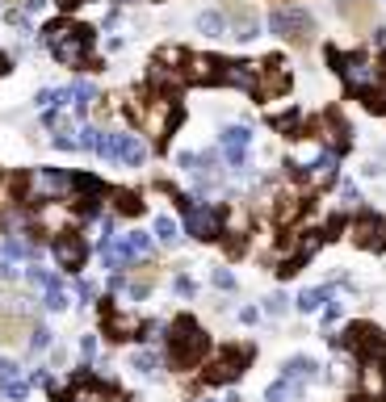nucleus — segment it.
<instances>
[{
	"instance_id": "obj_1",
	"label": "nucleus",
	"mask_w": 386,
	"mask_h": 402,
	"mask_svg": "<svg viewBox=\"0 0 386 402\" xmlns=\"http://www.w3.org/2000/svg\"><path fill=\"white\" fill-rule=\"evenodd\" d=\"M46 46L63 67H88L92 63V34L84 25H67V21H50L46 25Z\"/></svg>"
},
{
	"instance_id": "obj_2",
	"label": "nucleus",
	"mask_w": 386,
	"mask_h": 402,
	"mask_svg": "<svg viewBox=\"0 0 386 402\" xmlns=\"http://www.w3.org/2000/svg\"><path fill=\"white\" fill-rule=\"evenodd\" d=\"M168 344H172V365L177 369H193L206 357V336L193 319H177L168 327Z\"/></svg>"
},
{
	"instance_id": "obj_3",
	"label": "nucleus",
	"mask_w": 386,
	"mask_h": 402,
	"mask_svg": "<svg viewBox=\"0 0 386 402\" xmlns=\"http://www.w3.org/2000/svg\"><path fill=\"white\" fill-rule=\"evenodd\" d=\"M332 63L340 67V76H345V84L353 92H378L382 88L378 59H370V55H332Z\"/></svg>"
},
{
	"instance_id": "obj_4",
	"label": "nucleus",
	"mask_w": 386,
	"mask_h": 402,
	"mask_svg": "<svg viewBox=\"0 0 386 402\" xmlns=\"http://www.w3.org/2000/svg\"><path fill=\"white\" fill-rule=\"evenodd\" d=\"M269 29H273L277 38L294 42V46H307V42L315 38V17H311L307 8H273Z\"/></svg>"
},
{
	"instance_id": "obj_5",
	"label": "nucleus",
	"mask_w": 386,
	"mask_h": 402,
	"mask_svg": "<svg viewBox=\"0 0 386 402\" xmlns=\"http://www.w3.org/2000/svg\"><path fill=\"white\" fill-rule=\"evenodd\" d=\"M135 117H139L143 134L164 138V134H172V126H177V101H172V96H156L151 105H139Z\"/></svg>"
},
{
	"instance_id": "obj_6",
	"label": "nucleus",
	"mask_w": 386,
	"mask_h": 402,
	"mask_svg": "<svg viewBox=\"0 0 386 402\" xmlns=\"http://www.w3.org/2000/svg\"><path fill=\"white\" fill-rule=\"evenodd\" d=\"M181 214H185V231L193 239H219L223 235V214L214 206H202V201H181Z\"/></svg>"
},
{
	"instance_id": "obj_7",
	"label": "nucleus",
	"mask_w": 386,
	"mask_h": 402,
	"mask_svg": "<svg viewBox=\"0 0 386 402\" xmlns=\"http://www.w3.org/2000/svg\"><path fill=\"white\" fill-rule=\"evenodd\" d=\"M345 352H357L361 361L386 357L382 331H378V327H370V323H357V327H349V336H345Z\"/></svg>"
},
{
	"instance_id": "obj_8",
	"label": "nucleus",
	"mask_w": 386,
	"mask_h": 402,
	"mask_svg": "<svg viewBox=\"0 0 386 402\" xmlns=\"http://www.w3.org/2000/svg\"><path fill=\"white\" fill-rule=\"evenodd\" d=\"M244 365H248V352L227 348V352H219V357L206 365V382H210V386H227V382H235V378L244 373Z\"/></svg>"
},
{
	"instance_id": "obj_9",
	"label": "nucleus",
	"mask_w": 386,
	"mask_h": 402,
	"mask_svg": "<svg viewBox=\"0 0 386 402\" xmlns=\"http://www.w3.org/2000/svg\"><path fill=\"white\" fill-rule=\"evenodd\" d=\"M34 222H38V231H46V235H67L76 218H71V210H67L63 201H38Z\"/></svg>"
},
{
	"instance_id": "obj_10",
	"label": "nucleus",
	"mask_w": 386,
	"mask_h": 402,
	"mask_svg": "<svg viewBox=\"0 0 386 402\" xmlns=\"http://www.w3.org/2000/svg\"><path fill=\"white\" fill-rule=\"evenodd\" d=\"M357 386H361L366 399H374V402L386 399V357L361 361V369H357Z\"/></svg>"
},
{
	"instance_id": "obj_11",
	"label": "nucleus",
	"mask_w": 386,
	"mask_h": 402,
	"mask_svg": "<svg viewBox=\"0 0 386 402\" xmlns=\"http://www.w3.org/2000/svg\"><path fill=\"white\" fill-rule=\"evenodd\" d=\"M55 260H59V268H67V273H76V268H84V260H88V243L80 239V235H59L55 239Z\"/></svg>"
},
{
	"instance_id": "obj_12",
	"label": "nucleus",
	"mask_w": 386,
	"mask_h": 402,
	"mask_svg": "<svg viewBox=\"0 0 386 402\" xmlns=\"http://www.w3.org/2000/svg\"><path fill=\"white\" fill-rule=\"evenodd\" d=\"M248 147H252V130H248V126H227V130H223L219 151H223V159H227L231 168H240V164H244Z\"/></svg>"
},
{
	"instance_id": "obj_13",
	"label": "nucleus",
	"mask_w": 386,
	"mask_h": 402,
	"mask_svg": "<svg viewBox=\"0 0 386 402\" xmlns=\"http://www.w3.org/2000/svg\"><path fill=\"white\" fill-rule=\"evenodd\" d=\"M34 193H38V201L63 197V193H71V176L59 172V168H38L34 172Z\"/></svg>"
},
{
	"instance_id": "obj_14",
	"label": "nucleus",
	"mask_w": 386,
	"mask_h": 402,
	"mask_svg": "<svg viewBox=\"0 0 386 402\" xmlns=\"http://www.w3.org/2000/svg\"><path fill=\"white\" fill-rule=\"evenodd\" d=\"M227 29H231V38H240V42L261 38V21H256V13H252L248 4H231V8H227Z\"/></svg>"
},
{
	"instance_id": "obj_15",
	"label": "nucleus",
	"mask_w": 386,
	"mask_h": 402,
	"mask_svg": "<svg viewBox=\"0 0 386 402\" xmlns=\"http://www.w3.org/2000/svg\"><path fill=\"white\" fill-rule=\"evenodd\" d=\"M105 399H109V386L97 382V378H88V373H76L71 386H67V394H63V402H105Z\"/></svg>"
},
{
	"instance_id": "obj_16",
	"label": "nucleus",
	"mask_w": 386,
	"mask_h": 402,
	"mask_svg": "<svg viewBox=\"0 0 386 402\" xmlns=\"http://www.w3.org/2000/svg\"><path fill=\"white\" fill-rule=\"evenodd\" d=\"M71 197L80 201V214H97V206L105 201V185L92 176H71Z\"/></svg>"
},
{
	"instance_id": "obj_17",
	"label": "nucleus",
	"mask_w": 386,
	"mask_h": 402,
	"mask_svg": "<svg viewBox=\"0 0 386 402\" xmlns=\"http://www.w3.org/2000/svg\"><path fill=\"white\" fill-rule=\"evenodd\" d=\"M353 243L357 247H386V218H374V214H366V218H357L353 222Z\"/></svg>"
},
{
	"instance_id": "obj_18",
	"label": "nucleus",
	"mask_w": 386,
	"mask_h": 402,
	"mask_svg": "<svg viewBox=\"0 0 386 402\" xmlns=\"http://www.w3.org/2000/svg\"><path fill=\"white\" fill-rule=\"evenodd\" d=\"M290 88V71H286V63H265L261 67V76H256V96H277V92H286Z\"/></svg>"
},
{
	"instance_id": "obj_19",
	"label": "nucleus",
	"mask_w": 386,
	"mask_h": 402,
	"mask_svg": "<svg viewBox=\"0 0 386 402\" xmlns=\"http://www.w3.org/2000/svg\"><path fill=\"white\" fill-rule=\"evenodd\" d=\"M256 76H261V67H256V63H223L219 84H231V88L256 92Z\"/></svg>"
},
{
	"instance_id": "obj_20",
	"label": "nucleus",
	"mask_w": 386,
	"mask_h": 402,
	"mask_svg": "<svg viewBox=\"0 0 386 402\" xmlns=\"http://www.w3.org/2000/svg\"><path fill=\"white\" fill-rule=\"evenodd\" d=\"M336 168H340V151L328 147V151H319V155L307 164V180H311V185H332V180H336Z\"/></svg>"
},
{
	"instance_id": "obj_21",
	"label": "nucleus",
	"mask_w": 386,
	"mask_h": 402,
	"mask_svg": "<svg viewBox=\"0 0 386 402\" xmlns=\"http://www.w3.org/2000/svg\"><path fill=\"white\" fill-rule=\"evenodd\" d=\"M0 394L8 402H21L29 394V378H21V369L13 361H0Z\"/></svg>"
},
{
	"instance_id": "obj_22",
	"label": "nucleus",
	"mask_w": 386,
	"mask_h": 402,
	"mask_svg": "<svg viewBox=\"0 0 386 402\" xmlns=\"http://www.w3.org/2000/svg\"><path fill=\"white\" fill-rule=\"evenodd\" d=\"M105 336L109 340H139V319L135 315H122L113 306H105Z\"/></svg>"
},
{
	"instance_id": "obj_23",
	"label": "nucleus",
	"mask_w": 386,
	"mask_h": 402,
	"mask_svg": "<svg viewBox=\"0 0 386 402\" xmlns=\"http://www.w3.org/2000/svg\"><path fill=\"white\" fill-rule=\"evenodd\" d=\"M185 63H189V67H185V76H189V80H198V84H219V71H223V63H219V59L189 55Z\"/></svg>"
},
{
	"instance_id": "obj_24",
	"label": "nucleus",
	"mask_w": 386,
	"mask_h": 402,
	"mask_svg": "<svg viewBox=\"0 0 386 402\" xmlns=\"http://www.w3.org/2000/svg\"><path fill=\"white\" fill-rule=\"evenodd\" d=\"M143 159H147V143H143L139 134H122V143H118V164L143 168Z\"/></svg>"
},
{
	"instance_id": "obj_25",
	"label": "nucleus",
	"mask_w": 386,
	"mask_h": 402,
	"mask_svg": "<svg viewBox=\"0 0 386 402\" xmlns=\"http://www.w3.org/2000/svg\"><path fill=\"white\" fill-rule=\"evenodd\" d=\"M282 378H290V382L303 386V382H315V378H319V365H315L311 357H290V361L282 365Z\"/></svg>"
},
{
	"instance_id": "obj_26",
	"label": "nucleus",
	"mask_w": 386,
	"mask_h": 402,
	"mask_svg": "<svg viewBox=\"0 0 386 402\" xmlns=\"http://www.w3.org/2000/svg\"><path fill=\"white\" fill-rule=\"evenodd\" d=\"M118 252H122V260L130 264L135 256H147V252H151V235H143V231H130V235H122V239H118Z\"/></svg>"
},
{
	"instance_id": "obj_27",
	"label": "nucleus",
	"mask_w": 386,
	"mask_h": 402,
	"mask_svg": "<svg viewBox=\"0 0 386 402\" xmlns=\"http://www.w3.org/2000/svg\"><path fill=\"white\" fill-rule=\"evenodd\" d=\"M25 331H29V323H25V315H21V310L0 315V340H4V344H17Z\"/></svg>"
},
{
	"instance_id": "obj_28",
	"label": "nucleus",
	"mask_w": 386,
	"mask_h": 402,
	"mask_svg": "<svg viewBox=\"0 0 386 402\" xmlns=\"http://www.w3.org/2000/svg\"><path fill=\"white\" fill-rule=\"evenodd\" d=\"M198 29H202L206 38H223V34H231V29H227V13H219V8L198 13Z\"/></svg>"
},
{
	"instance_id": "obj_29",
	"label": "nucleus",
	"mask_w": 386,
	"mask_h": 402,
	"mask_svg": "<svg viewBox=\"0 0 386 402\" xmlns=\"http://www.w3.org/2000/svg\"><path fill=\"white\" fill-rule=\"evenodd\" d=\"M324 302H332V285H315V289H303L294 306H298L303 315H315V310H319Z\"/></svg>"
},
{
	"instance_id": "obj_30",
	"label": "nucleus",
	"mask_w": 386,
	"mask_h": 402,
	"mask_svg": "<svg viewBox=\"0 0 386 402\" xmlns=\"http://www.w3.org/2000/svg\"><path fill=\"white\" fill-rule=\"evenodd\" d=\"M298 399H303V386L290 382V378H282V382H273L265 390V402H298Z\"/></svg>"
},
{
	"instance_id": "obj_31",
	"label": "nucleus",
	"mask_w": 386,
	"mask_h": 402,
	"mask_svg": "<svg viewBox=\"0 0 386 402\" xmlns=\"http://www.w3.org/2000/svg\"><path fill=\"white\" fill-rule=\"evenodd\" d=\"M109 201H113V214H143V197L130 189H113Z\"/></svg>"
},
{
	"instance_id": "obj_32",
	"label": "nucleus",
	"mask_w": 386,
	"mask_h": 402,
	"mask_svg": "<svg viewBox=\"0 0 386 402\" xmlns=\"http://www.w3.org/2000/svg\"><path fill=\"white\" fill-rule=\"evenodd\" d=\"M130 369L143 373V378H156V373H160V352H151V348L135 352V357H130Z\"/></svg>"
},
{
	"instance_id": "obj_33",
	"label": "nucleus",
	"mask_w": 386,
	"mask_h": 402,
	"mask_svg": "<svg viewBox=\"0 0 386 402\" xmlns=\"http://www.w3.org/2000/svg\"><path fill=\"white\" fill-rule=\"evenodd\" d=\"M340 13H345L353 25H370V17H374L370 0H340Z\"/></svg>"
},
{
	"instance_id": "obj_34",
	"label": "nucleus",
	"mask_w": 386,
	"mask_h": 402,
	"mask_svg": "<svg viewBox=\"0 0 386 402\" xmlns=\"http://www.w3.org/2000/svg\"><path fill=\"white\" fill-rule=\"evenodd\" d=\"M156 273H160L156 264H143V273H139V277L130 281V298H147V289L156 285Z\"/></svg>"
},
{
	"instance_id": "obj_35",
	"label": "nucleus",
	"mask_w": 386,
	"mask_h": 402,
	"mask_svg": "<svg viewBox=\"0 0 386 402\" xmlns=\"http://www.w3.org/2000/svg\"><path fill=\"white\" fill-rule=\"evenodd\" d=\"M118 143H122V134H101V143H97V155H101L105 164H113V159H118Z\"/></svg>"
},
{
	"instance_id": "obj_36",
	"label": "nucleus",
	"mask_w": 386,
	"mask_h": 402,
	"mask_svg": "<svg viewBox=\"0 0 386 402\" xmlns=\"http://www.w3.org/2000/svg\"><path fill=\"white\" fill-rule=\"evenodd\" d=\"M13 206H17V185L4 180L0 185V222H4V214H13Z\"/></svg>"
},
{
	"instance_id": "obj_37",
	"label": "nucleus",
	"mask_w": 386,
	"mask_h": 402,
	"mask_svg": "<svg viewBox=\"0 0 386 402\" xmlns=\"http://www.w3.org/2000/svg\"><path fill=\"white\" fill-rule=\"evenodd\" d=\"M42 122H46L55 134H63V130L71 126V113H63V109H46V117H42Z\"/></svg>"
},
{
	"instance_id": "obj_38",
	"label": "nucleus",
	"mask_w": 386,
	"mask_h": 402,
	"mask_svg": "<svg viewBox=\"0 0 386 402\" xmlns=\"http://www.w3.org/2000/svg\"><path fill=\"white\" fill-rule=\"evenodd\" d=\"M156 239H164V243H177V222H172L168 214H160V218H156Z\"/></svg>"
},
{
	"instance_id": "obj_39",
	"label": "nucleus",
	"mask_w": 386,
	"mask_h": 402,
	"mask_svg": "<svg viewBox=\"0 0 386 402\" xmlns=\"http://www.w3.org/2000/svg\"><path fill=\"white\" fill-rule=\"evenodd\" d=\"M340 206H345V210H357V206H361V193H357V185H353V180H345V185H340Z\"/></svg>"
},
{
	"instance_id": "obj_40",
	"label": "nucleus",
	"mask_w": 386,
	"mask_h": 402,
	"mask_svg": "<svg viewBox=\"0 0 386 402\" xmlns=\"http://www.w3.org/2000/svg\"><path fill=\"white\" fill-rule=\"evenodd\" d=\"M210 281H214V289H223V294H231V289H235V273H231V268H214V273H210Z\"/></svg>"
},
{
	"instance_id": "obj_41",
	"label": "nucleus",
	"mask_w": 386,
	"mask_h": 402,
	"mask_svg": "<svg viewBox=\"0 0 386 402\" xmlns=\"http://www.w3.org/2000/svg\"><path fill=\"white\" fill-rule=\"evenodd\" d=\"M286 306H290V298H286V294H269V298H265V315H273V319H282V315H286Z\"/></svg>"
},
{
	"instance_id": "obj_42",
	"label": "nucleus",
	"mask_w": 386,
	"mask_h": 402,
	"mask_svg": "<svg viewBox=\"0 0 386 402\" xmlns=\"http://www.w3.org/2000/svg\"><path fill=\"white\" fill-rule=\"evenodd\" d=\"M50 327H38V331H29V352H46L50 348Z\"/></svg>"
},
{
	"instance_id": "obj_43",
	"label": "nucleus",
	"mask_w": 386,
	"mask_h": 402,
	"mask_svg": "<svg viewBox=\"0 0 386 402\" xmlns=\"http://www.w3.org/2000/svg\"><path fill=\"white\" fill-rule=\"evenodd\" d=\"M42 306H46V310H63V306H67V294H63V285H55V289H46V298H42Z\"/></svg>"
},
{
	"instance_id": "obj_44",
	"label": "nucleus",
	"mask_w": 386,
	"mask_h": 402,
	"mask_svg": "<svg viewBox=\"0 0 386 402\" xmlns=\"http://www.w3.org/2000/svg\"><path fill=\"white\" fill-rule=\"evenodd\" d=\"M34 105H38V109L46 113V109H55V105H59V92H55V88H42V92L34 96Z\"/></svg>"
},
{
	"instance_id": "obj_45",
	"label": "nucleus",
	"mask_w": 386,
	"mask_h": 402,
	"mask_svg": "<svg viewBox=\"0 0 386 402\" xmlns=\"http://www.w3.org/2000/svg\"><path fill=\"white\" fill-rule=\"evenodd\" d=\"M29 281H34V285H42V289H55V285H59V281H55V277H50L46 268H38V264L29 268Z\"/></svg>"
},
{
	"instance_id": "obj_46",
	"label": "nucleus",
	"mask_w": 386,
	"mask_h": 402,
	"mask_svg": "<svg viewBox=\"0 0 386 402\" xmlns=\"http://www.w3.org/2000/svg\"><path fill=\"white\" fill-rule=\"evenodd\" d=\"M80 357H84V361L97 357V336H80Z\"/></svg>"
},
{
	"instance_id": "obj_47",
	"label": "nucleus",
	"mask_w": 386,
	"mask_h": 402,
	"mask_svg": "<svg viewBox=\"0 0 386 402\" xmlns=\"http://www.w3.org/2000/svg\"><path fill=\"white\" fill-rule=\"evenodd\" d=\"M97 143H101V130H92V126H88V130L80 134V147H88V151H97Z\"/></svg>"
},
{
	"instance_id": "obj_48",
	"label": "nucleus",
	"mask_w": 386,
	"mask_h": 402,
	"mask_svg": "<svg viewBox=\"0 0 386 402\" xmlns=\"http://www.w3.org/2000/svg\"><path fill=\"white\" fill-rule=\"evenodd\" d=\"M172 289H177V294H181V298H193V281H189V277H185V273H181V277H177V281H172Z\"/></svg>"
},
{
	"instance_id": "obj_49",
	"label": "nucleus",
	"mask_w": 386,
	"mask_h": 402,
	"mask_svg": "<svg viewBox=\"0 0 386 402\" xmlns=\"http://www.w3.org/2000/svg\"><path fill=\"white\" fill-rule=\"evenodd\" d=\"M177 164H181L185 172H198V155H193V151H181V155H177Z\"/></svg>"
},
{
	"instance_id": "obj_50",
	"label": "nucleus",
	"mask_w": 386,
	"mask_h": 402,
	"mask_svg": "<svg viewBox=\"0 0 386 402\" xmlns=\"http://www.w3.org/2000/svg\"><path fill=\"white\" fill-rule=\"evenodd\" d=\"M29 386H55V382H50L46 369H34V373H29Z\"/></svg>"
},
{
	"instance_id": "obj_51",
	"label": "nucleus",
	"mask_w": 386,
	"mask_h": 402,
	"mask_svg": "<svg viewBox=\"0 0 386 402\" xmlns=\"http://www.w3.org/2000/svg\"><path fill=\"white\" fill-rule=\"evenodd\" d=\"M46 4H50V0H25V17H38Z\"/></svg>"
},
{
	"instance_id": "obj_52",
	"label": "nucleus",
	"mask_w": 386,
	"mask_h": 402,
	"mask_svg": "<svg viewBox=\"0 0 386 402\" xmlns=\"http://www.w3.org/2000/svg\"><path fill=\"white\" fill-rule=\"evenodd\" d=\"M55 147H59V151H76V138H67V134H55Z\"/></svg>"
},
{
	"instance_id": "obj_53",
	"label": "nucleus",
	"mask_w": 386,
	"mask_h": 402,
	"mask_svg": "<svg viewBox=\"0 0 386 402\" xmlns=\"http://www.w3.org/2000/svg\"><path fill=\"white\" fill-rule=\"evenodd\" d=\"M76 294H80V302H92V294H97V289H92L88 281H80V285H76Z\"/></svg>"
},
{
	"instance_id": "obj_54",
	"label": "nucleus",
	"mask_w": 386,
	"mask_h": 402,
	"mask_svg": "<svg viewBox=\"0 0 386 402\" xmlns=\"http://www.w3.org/2000/svg\"><path fill=\"white\" fill-rule=\"evenodd\" d=\"M340 319V302H328V310H324V323H336Z\"/></svg>"
},
{
	"instance_id": "obj_55",
	"label": "nucleus",
	"mask_w": 386,
	"mask_h": 402,
	"mask_svg": "<svg viewBox=\"0 0 386 402\" xmlns=\"http://www.w3.org/2000/svg\"><path fill=\"white\" fill-rule=\"evenodd\" d=\"M256 319H261V315H256L252 306H244V310H240V323H256Z\"/></svg>"
},
{
	"instance_id": "obj_56",
	"label": "nucleus",
	"mask_w": 386,
	"mask_h": 402,
	"mask_svg": "<svg viewBox=\"0 0 386 402\" xmlns=\"http://www.w3.org/2000/svg\"><path fill=\"white\" fill-rule=\"evenodd\" d=\"M80 4H88V0H63V8H80Z\"/></svg>"
},
{
	"instance_id": "obj_57",
	"label": "nucleus",
	"mask_w": 386,
	"mask_h": 402,
	"mask_svg": "<svg viewBox=\"0 0 386 402\" xmlns=\"http://www.w3.org/2000/svg\"><path fill=\"white\" fill-rule=\"evenodd\" d=\"M4 71H8V55H0V76H4Z\"/></svg>"
},
{
	"instance_id": "obj_58",
	"label": "nucleus",
	"mask_w": 386,
	"mask_h": 402,
	"mask_svg": "<svg viewBox=\"0 0 386 402\" xmlns=\"http://www.w3.org/2000/svg\"><path fill=\"white\" fill-rule=\"evenodd\" d=\"M206 402H214V399H206Z\"/></svg>"
}]
</instances>
